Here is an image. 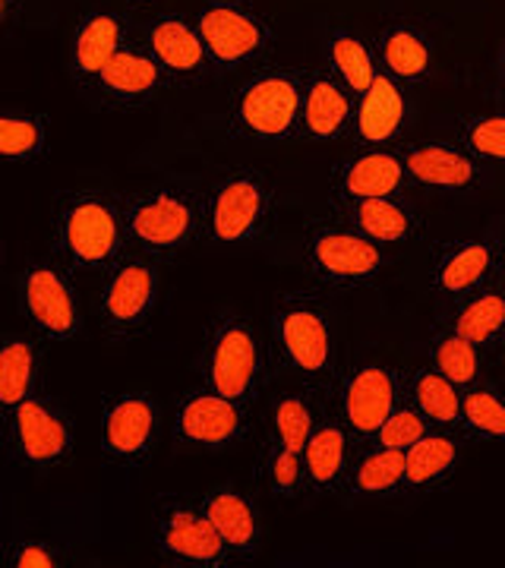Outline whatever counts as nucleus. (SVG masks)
Returning a JSON list of instances; mask_svg holds the SVG:
<instances>
[{
    "label": "nucleus",
    "mask_w": 505,
    "mask_h": 568,
    "mask_svg": "<svg viewBox=\"0 0 505 568\" xmlns=\"http://www.w3.org/2000/svg\"><path fill=\"white\" fill-rule=\"evenodd\" d=\"M458 462H462V439L452 429L433 426L421 443L404 452V496L407 493L426 496L445 487Z\"/></svg>",
    "instance_id": "nucleus-28"
},
{
    "label": "nucleus",
    "mask_w": 505,
    "mask_h": 568,
    "mask_svg": "<svg viewBox=\"0 0 505 568\" xmlns=\"http://www.w3.org/2000/svg\"><path fill=\"white\" fill-rule=\"evenodd\" d=\"M162 304V260L127 250L101 275L99 316L108 342H133L145 335Z\"/></svg>",
    "instance_id": "nucleus-7"
},
{
    "label": "nucleus",
    "mask_w": 505,
    "mask_h": 568,
    "mask_svg": "<svg viewBox=\"0 0 505 568\" xmlns=\"http://www.w3.org/2000/svg\"><path fill=\"white\" fill-rule=\"evenodd\" d=\"M219 73L256 67L275 48V29L260 7L246 0H212L193 17Z\"/></svg>",
    "instance_id": "nucleus-9"
},
{
    "label": "nucleus",
    "mask_w": 505,
    "mask_h": 568,
    "mask_svg": "<svg viewBox=\"0 0 505 568\" xmlns=\"http://www.w3.org/2000/svg\"><path fill=\"white\" fill-rule=\"evenodd\" d=\"M411 178L404 171L402 152L392 149H357L332 171V200H383L404 196Z\"/></svg>",
    "instance_id": "nucleus-20"
},
{
    "label": "nucleus",
    "mask_w": 505,
    "mask_h": 568,
    "mask_svg": "<svg viewBox=\"0 0 505 568\" xmlns=\"http://www.w3.org/2000/svg\"><path fill=\"white\" fill-rule=\"evenodd\" d=\"M202 511L209 515V521L222 534V540L238 556V562L256 559L260 544H263V518L256 496L241 484H228V487L209 489L200 499Z\"/></svg>",
    "instance_id": "nucleus-23"
},
{
    "label": "nucleus",
    "mask_w": 505,
    "mask_h": 568,
    "mask_svg": "<svg viewBox=\"0 0 505 568\" xmlns=\"http://www.w3.org/2000/svg\"><path fill=\"white\" fill-rule=\"evenodd\" d=\"M54 246L73 275H104L130 250L121 193L63 190L54 205Z\"/></svg>",
    "instance_id": "nucleus-2"
},
{
    "label": "nucleus",
    "mask_w": 505,
    "mask_h": 568,
    "mask_svg": "<svg viewBox=\"0 0 505 568\" xmlns=\"http://www.w3.org/2000/svg\"><path fill=\"white\" fill-rule=\"evenodd\" d=\"M263 477L272 496L297 503L306 493V477H303V455L275 446L272 439L263 448Z\"/></svg>",
    "instance_id": "nucleus-39"
},
{
    "label": "nucleus",
    "mask_w": 505,
    "mask_h": 568,
    "mask_svg": "<svg viewBox=\"0 0 505 568\" xmlns=\"http://www.w3.org/2000/svg\"><path fill=\"white\" fill-rule=\"evenodd\" d=\"M22 7H26V0H0V17L7 26H13L17 20V13H20Z\"/></svg>",
    "instance_id": "nucleus-42"
},
{
    "label": "nucleus",
    "mask_w": 505,
    "mask_h": 568,
    "mask_svg": "<svg viewBox=\"0 0 505 568\" xmlns=\"http://www.w3.org/2000/svg\"><path fill=\"white\" fill-rule=\"evenodd\" d=\"M430 429H433V424L426 420L424 414L411 405V402H404V405H398L395 410H392V417L385 420L383 429L376 433V439H373V443H380V446H388V448H398V452H407L414 443H421Z\"/></svg>",
    "instance_id": "nucleus-40"
},
{
    "label": "nucleus",
    "mask_w": 505,
    "mask_h": 568,
    "mask_svg": "<svg viewBox=\"0 0 505 568\" xmlns=\"http://www.w3.org/2000/svg\"><path fill=\"white\" fill-rule=\"evenodd\" d=\"M344 496L351 499L404 496V452L380 443H361L344 480Z\"/></svg>",
    "instance_id": "nucleus-29"
},
{
    "label": "nucleus",
    "mask_w": 505,
    "mask_h": 568,
    "mask_svg": "<svg viewBox=\"0 0 505 568\" xmlns=\"http://www.w3.org/2000/svg\"><path fill=\"white\" fill-rule=\"evenodd\" d=\"M10 566L17 568H54L61 566V552L51 544L41 540H26L20 547L10 549Z\"/></svg>",
    "instance_id": "nucleus-41"
},
{
    "label": "nucleus",
    "mask_w": 505,
    "mask_h": 568,
    "mask_svg": "<svg viewBox=\"0 0 505 568\" xmlns=\"http://www.w3.org/2000/svg\"><path fill=\"white\" fill-rule=\"evenodd\" d=\"M462 398H465V388L455 386L433 364L421 366L407 376V402L433 426L458 429L462 426Z\"/></svg>",
    "instance_id": "nucleus-32"
},
{
    "label": "nucleus",
    "mask_w": 505,
    "mask_h": 568,
    "mask_svg": "<svg viewBox=\"0 0 505 568\" xmlns=\"http://www.w3.org/2000/svg\"><path fill=\"white\" fill-rule=\"evenodd\" d=\"M205 193L162 181L121 193L127 246L152 260H174L202 237Z\"/></svg>",
    "instance_id": "nucleus-3"
},
{
    "label": "nucleus",
    "mask_w": 505,
    "mask_h": 568,
    "mask_svg": "<svg viewBox=\"0 0 505 568\" xmlns=\"http://www.w3.org/2000/svg\"><path fill=\"white\" fill-rule=\"evenodd\" d=\"M325 54H329V70L361 99L373 80L380 77V61H376V48L351 32V29H332L325 39Z\"/></svg>",
    "instance_id": "nucleus-33"
},
{
    "label": "nucleus",
    "mask_w": 505,
    "mask_h": 568,
    "mask_svg": "<svg viewBox=\"0 0 505 568\" xmlns=\"http://www.w3.org/2000/svg\"><path fill=\"white\" fill-rule=\"evenodd\" d=\"M39 392V347L32 338H7L0 347V410L10 414Z\"/></svg>",
    "instance_id": "nucleus-34"
},
{
    "label": "nucleus",
    "mask_w": 505,
    "mask_h": 568,
    "mask_svg": "<svg viewBox=\"0 0 505 568\" xmlns=\"http://www.w3.org/2000/svg\"><path fill=\"white\" fill-rule=\"evenodd\" d=\"M448 328L481 347L499 345L505 335V284L489 282L458 297Z\"/></svg>",
    "instance_id": "nucleus-30"
},
{
    "label": "nucleus",
    "mask_w": 505,
    "mask_h": 568,
    "mask_svg": "<svg viewBox=\"0 0 505 568\" xmlns=\"http://www.w3.org/2000/svg\"><path fill=\"white\" fill-rule=\"evenodd\" d=\"M48 152V121L26 111H7L0 118V159L10 164L39 162Z\"/></svg>",
    "instance_id": "nucleus-36"
},
{
    "label": "nucleus",
    "mask_w": 505,
    "mask_h": 568,
    "mask_svg": "<svg viewBox=\"0 0 505 568\" xmlns=\"http://www.w3.org/2000/svg\"><path fill=\"white\" fill-rule=\"evenodd\" d=\"M155 549L164 562L181 568H228L238 562L200 503H190L186 496L159 499Z\"/></svg>",
    "instance_id": "nucleus-11"
},
{
    "label": "nucleus",
    "mask_w": 505,
    "mask_h": 568,
    "mask_svg": "<svg viewBox=\"0 0 505 568\" xmlns=\"http://www.w3.org/2000/svg\"><path fill=\"white\" fill-rule=\"evenodd\" d=\"M269 347L250 316L238 310L219 313L205 328L202 386L215 388L241 405H256L269 373Z\"/></svg>",
    "instance_id": "nucleus-6"
},
{
    "label": "nucleus",
    "mask_w": 505,
    "mask_h": 568,
    "mask_svg": "<svg viewBox=\"0 0 505 568\" xmlns=\"http://www.w3.org/2000/svg\"><path fill=\"white\" fill-rule=\"evenodd\" d=\"M458 429L484 443H505V388L484 379L467 386Z\"/></svg>",
    "instance_id": "nucleus-35"
},
{
    "label": "nucleus",
    "mask_w": 505,
    "mask_h": 568,
    "mask_svg": "<svg viewBox=\"0 0 505 568\" xmlns=\"http://www.w3.org/2000/svg\"><path fill=\"white\" fill-rule=\"evenodd\" d=\"M142 44L159 61L171 85L209 82L219 67L212 63L196 22L183 13H159L142 26Z\"/></svg>",
    "instance_id": "nucleus-16"
},
{
    "label": "nucleus",
    "mask_w": 505,
    "mask_h": 568,
    "mask_svg": "<svg viewBox=\"0 0 505 568\" xmlns=\"http://www.w3.org/2000/svg\"><path fill=\"white\" fill-rule=\"evenodd\" d=\"M275 209V186L260 168H231L205 193L202 241L222 250L260 244L272 234Z\"/></svg>",
    "instance_id": "nucleus-5"
},
{
    "label": "nucleus",
    "mask_w": 505,
    "mask_h": 568,
    "mask_svg": "<svg viewBox=\"0 0 505 568\" xmlns=\"http://www.w3.org/2000/svg\"><path fill=\"white\" fill-rule=\"evenodd\" d=\"M303 263L323 291L347 294V291H366L380 282L388 265V253L383 244L370 241L344 222H323L306 227Z\"/></svg>",
    "instance_id": "nucleus-8"
},
{
    "label": "nucleus",
    "mask_w": 505,
    "mask_h": 568,
    "mask_svg": "<svg viewBox=\"0 0 505 568\" xmlns=\"http://www.w3.org/2000/svg\"><path fill=\"white\" fill-rule=\"evenodd\" d=\"M171 85L159 61L145 44L127 41L118 58L108 63L85 92L111 111H140L149 108Z\"/></svg>",
    "instance_id": "nucleus-17"
},
{
    "label": "nucleus",
    "mask_w": 505,
    "mask_h": 568,
    "mask_svg": "<svg viewBox=\"0 0 505 568\" xmlns=\"http://www.w3.org/2000/svg\"><path fill=\"white\" fill-rule=\"evenodd\" d=\"M3 420H7L10 452L17 455L20 465L32 470H54L70 462L77 429L70 414L54 398L36 392L20 407L3 414Z\"/></svg>",
    "instance_id": "nucleus-13"
},
{
    "label": "nucleus",
    "mask_w": 505,
    "mask_h": 568,
    "mask_svg": "<svg viewBox=\"0 0 505 568\" xmlns=\"http://www.w3.org/2000/svg\"><path fill=\"white\" fill-rule=\"evenodd\" d=\"M496 82H499V92L505 99V41L499 44V54H496Z\"/></svg>",
    "instance_id": "nucleus-43"
},
{
    "label": "nucleus",
    "mask_w": 505,
    "mask_h": 568,
    "mask_svg": "<svg viewBox=\"0 0 505 568\" xmlns=\"http://www.w3.org/2000/svg\"><path fill=\"white\" fill-rule=\"evenodd\" d=\"M407 123V85L380 70V77L357 99L351 136L361 149H388L402 140Z\"/></svg>",
    "instance_id": "nucleus-24"
},
{
    "label": "nucleus",
    "mask_w": 505,
    "mask_h": 568,
    "mask_svg": "<svg viewBox=\"0 0 505 568\" xmlns=\"http://www.w3.org/2000/svg\"><path fill=\"white\" fill-rule=\"evenodd\" d=\"M462 145L484 164H505V111H481L462 121Z\"/></svg>",
    "instance_id": "nucleus-38"
},
{
    "label": "nucleus",
    "mask_w": 505,
    "mask_h": 568,
    "mask_svg": "<svg viewBox=\"0 0 505 568\" xmlns=\"http://www.w3.org/2000/svg\"><path fill=\"white\" fill-rule=\"evenodd\" d=\"M499 364H503V373H505V335L499 338Z\"/></svg>",
    "instance_id": "nucleus-44"
},
{
    "label": "nucleus",
    "mask_w": 505,
    "mask_h": 568,
    "mask_svg": "<svg viewBox=\"0 0 505 568\" xmlns=\"http://www.w3.org/2000/svg\"><path fill=\"white\" fill-rule=\"evenodd\" d=\"M272 361L294 386L329 398L339 376L335 310L316 291H291L275 301L269 320Z\"/></svg>",
    "instance_id": "nucleus-1"
},
{
    "label": "nucleus",
    "mask_w": 505,
    "mask_h": 568,
    "mask_svg": "<svg viewBox=\"0 0 505 568\" xmlns=\"http://www.w3.org/2000/svg\"><path fill=\"white\" fill-rule=\"evenodd\" d=\"M306 70L291 63L256 67L234 89L228 133L246 145H282L301 133Z\"/></svg>",
    "instance_id": "nucleus-4"
},
{
    "label": "nucleus",
    "mask_w": 505,
    "mask_h": 568,
    "mask_svg": "<svg viewBox=\"0 0 505 568\" xmlns=\"http://www.w3.org/2000/svg\"><path fill=\"white\" fill-rule=\"evenodd\" d=\"M329 398L335 402V414L354 433V439L373 443L392 410L407 402V379L395 366L366 361L339 373Z\"/></svg>",
    "instance_id": "nucleus-10"
},
{
    "label": "nucleus",
    "mask_w": 505,
    "mask_h": 568,
    "mask_svg": "<svg viewBox=\"0 0 505 568\" xmlns=\"http://www.w3.org/2000/svg\"><path fill=\"white\" fill-rule=\"evenodd\" d=\"M503 244L496 237H458V241H445L433 253L430 265V284L458 301L471 291L496 282L499 268H503Z\"/></svg>",
    "instance_id": "nucleus-18"
},
{
    "label": "nucleus",
    "mask_w": 505,
    "mask_h": 568,
    "mask_svg": "<svg viewBox=\"0 0 505 568\" xmlns=\"http://www.w3.org/2000/svg\"><path fill=\"white\" fill-rule=\"evenodd\" d=\"M430 357H433V366L448 376L455 386H474L484 379V357H481V345L467 342L465 335L445 328L433 338V347H430Z\"/></svg>",
    "instance_id": "nucleus-37"
},
{
    "label": "nucleus",
    "mask_w": 505,
    "mask_h": 568,
    "mask_svg": "<svg viewBox=\"0 0 505 568\" xmlns=\"http://www.w3.org/2000/svg\"><path fill=\"white\" fill-rule=\"evenodd\" d=\"M162 429V410L149 392L111 395L101 410V452L114 470L137 474L152 462Z\"/></svg>",
    "instance_id": "nucleus-12"
},
{
    "label": "nucleus",
    "mask_w": 505,
    "mask_h": 568,
    "mask_svg": "<svg viewBox=\"0 0 505 568\" xmlns=\"http://www.w3.org/2000/svg\"><path fill=\"white\" fill-rule=\"evenodd\" d=\"M357 95L344 85L329 67L306 70L301 111V140L306 142H335L351 133Z\"/></svg>",
    "instance_id": "nucleus-22"
},
{
    "label": "nucleus",
    "mask_w": 505,
    "mask_h": 568,
    "mask_svg": "<svg viewBox=\"0 0 505 568\" xmlns=\"http://www.w3.org/2000/svg\"><path fill=\"white\" fill-rule=\"evenodd\" d=\"M130 3H137V7H149V3H159V0H130Z\"/></svg>",
    "instance_id": "nucleus-45"
},
{
    "label": "nucleus",
    "mask_w": 505,
    "mask_h": 568,
    "mask_svg": "<svg viewBox=\"0 0 505 568\" xmlns=\"http://www.w3.org/2000/svg\"><path fill=\"white\" fill-rule=\"evenodd\" d=\"M130 41V22L118 10H95L85 13L77 22L73 44H70V73L80 82L82 89H89L99 80V73L108 63L118 58L123 44Z\"/></svg>",
    "instance_id": "nucleus-25"
},
{
    "label": "nucleus",
    "mask_w": 505,
    "mask_h": 568,
    "mask_svg": "<svg viewBox=\"0 0 505 568\" xmlns=\"http://www.w3.org/2000/svg\"><path fill=\"white\" fill-rule=\"evenodd\" d=\"M411 186L462 193L484 181V162H477L465 145L448 140L407 142L398 149Z\"/></svg>",
    "instance_id": "nucleus-19"
},
{
    "label": "nucleus",
    "mask_w": 505,
    "mask_h": 568,
    "mask_svg": "<svg viewBox=\"0 0 505 568\" xmlns=\"http://www.w3.org/2000/svg\"><path fill=\"white\" fill-rule=\"evenodd\" d=\"M376 61L380 70L402 82V85H421L433 73V39L414 22H388L376 36Z\"/></svg>",
    "instance_id": "nucleus-27"
},
{
    "label": "nucleus",
    "mask_w": 505,
    "mask_h": 568,
    "mask_svg": "<svg viewBox=\"0 0 505 568\" xmlns=\"http://www.w3.org/2000/svg\"><path fill=\"white\" fill-rule=\"evenodd\" d=\"M171 436L190 452H224L241 446L250 436V407L202 386L178 402Z\"/></svg>",
    "instance_id": "nucleus-15"
},
{
    "label": "nucleus",
    "mask_w": 505,
    "mask_h": 568,
    "mask_svg": "<svg viewBox=\"0 0 505 568\" xmlns=\"http://www.w3.org/2000/svg\"><path fill=\"white\" fill-rule=\"evenodd\" d=\"M20 310L48 342L80 335L82 310L73 272L58 263H32L20 272Z\"/></svg>",
    "instance_id": "nucleus-14"
},
{
    "label": "nucleus",
    "mask_w": 505,
    "mask_h": 568,
    "mask_svg": "<svg viewBox=\"0 0 505 568\" xmlns=\"http://www.w3.org/2000/svg\"><path fill=\"white\" fill-rule=\"evenodd\" d=\"M325 395L313 392V388H284L272 402V443L303 455L306 439L313 436V429L320 424L325 410Z\"/></svg>",
    "instance_id": "nucleus-31"
},
{
    "label": "nucleus",
    "mask_w": 505,
    "mask_h": 568,
    "mask_svg": "<svg viewBox=\"0 0 505 568\" xmlns=\"http://www.w3.org/2000/svg\"><path fill=\"white\" fill-rule=\"evenodd\" d=\"M339 222L361 231L364 237L383 246H398L421 234V212L404 196H383V200H347L335 203Z\"/></svg>",
    "instance_id": "nucleus-26"
},
{
    "label": "nucleus",
    "mask_w": 505,
    "mask_h": 568,
    "mask_svg": "<svg viewBox=\"0 0 505 568\" xmlns=\"http://www.w3.org/2000/svg\"><path fill=\"white\" fill-rule=\"evenodd\" d=\"M357 439L335 410L325 407L313 436L303 448V477L310 496H335L344 493V480L357 452Z\"/></svg>",
    "instance_id": "nucleus-21"
}]
</instances>
